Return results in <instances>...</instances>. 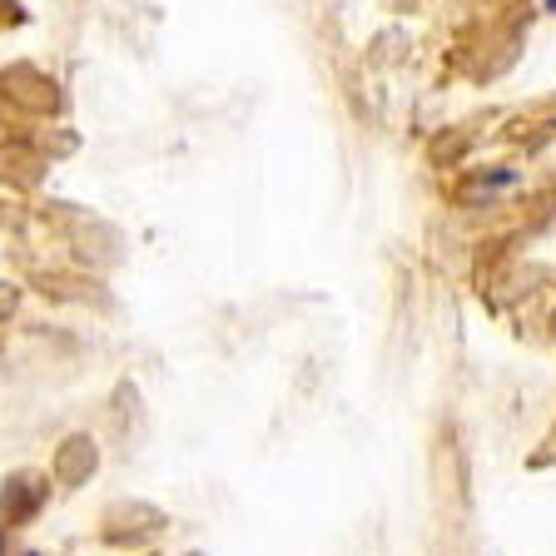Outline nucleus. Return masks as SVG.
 <instances>
[{
    "label": "nucleus",
    "instance_id": "nucleus-2",
    "mask_svg": "<svg viewBox=\"0 0 556 556\" xmlns=\"http://www.w3.org/2000/svg\"><path fill=\"white\" fill-rule=\"evenodd\" d=\"M0 556H5V536H0Z\"/></svg>",
    "mask_w": 556,
    "mask_h": 556
},
{
    "label": "nucleus",
    "instance_id": "nucleus-1",
    "mask_svg": "<svg viewBox=\"0 0 556 556\" xmlns=\"http://www.w3.org/2000/svg\"><path fill=\"white\" fill-rule=\"evenodd\" d=\"M542 5H546V11H552V15H556V0H542Z\"/></svg>",
    "mask_w": 556,
    "mask_h": 556
}]
</instances>
